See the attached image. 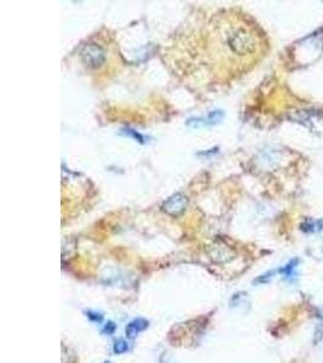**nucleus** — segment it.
I'll return each instance as SVG.
<instances>
[{
  "label": "nucleus",
  "instance_id": "obj_3",
  "mask_svg": "<svg viewBox=\"0 0 323 363\" xmlns=\"http://www.w3.org/2000/svg\"><path fill=\"white\" fill-rule=\"evenodd\" d=\"M188 206V198L185 195L177 194L169 196L167 200L163 202L162 211L165 213L169 214V216H178V214L183 213Z\"/></svg>",
  "mask_w": 323,
  "mask_h": 363
},
{
  "label": "nucleus",
  "instance_id": "obj_1",
  "mask_svg": "<svg viewBox=\"0 0 323 363\" xmlns=\"http://www.w3.org/2000/svg\"><path fill=\"white\" fill-rule=\"evenodd\" d=\"M229 45L237 55H251L257 50V39L247 28H237L230 34Z\"/></svg>",
  "mask_w": 323,
  "mask_h": 363
},
{
  "label": "nucleus",
  "instance_id": "obj_10",
  "mask_svg": "<svg viewBox=\"0 0 323 363\" xmlns=\"http://www.w3.org/2000/svg\"><path fill=\"white\" fill-rule=\"evenodd\" d=\"M86 314H87L86 316L89 317V319L91 320V321H94V322H100V321H102V319H103V315L100 314V312L91 311V310H90V311H87Z\"/></svg>",
  "mask_w": 323,
  "mask_h": 363
},
{
  "label": "nucleus",
  "instance_id": "obj_11",
  "mask_svg": "<svg viewBox=\"0 0 323 363\" xmlns=\"http://www.w3.org/2000/svg\"><path fill=\"white\" fill-rule=\"evenodd\" d=\"M275 272L276 271H269L267 274L265 275H261L260 277H258V279L256 280V283H264V282H267L272 277V275H275Z\"/></svg>",
  "mask_w": 323,
  "mask_h": 363
},
{
  "label": "nucleus",
  "instance_id": "obj_2",
  "mask_svg": "<svg viewBox=\"0 0 323 363\" xmlns=\"http://www.w3.org/2000/svg\"><path fill=\"white\" fill-rule=\"evenodd\" d=\"M81 57L84 62L91 68H98L104 63L105 54L102 47L97 45H86L81 50Z\"/></svg>",
  "mask_w": 323,
  "mask_h": 363
},
{
  "label": "nucleus",
  "instance_id": "obj_12",
  "mask_svg": "<svg viewBox=\"0 0 323 363\" xmlns=\"http://www.w3.org/2000/svg\"><path fill=\"white\" fill-rule=\"evenodd\" d=\"M114 330H115V325L113 322H108L104 327V332H107V334H113Z\"/></svg>",
  "mask_w": 323,
  "mask_h": 363
},
{
  "label": "nucleus",
  "instance_id": "obj_6",
  "mask_svg": "<svg viewBox=\"0 0 323 363\" xmlns=\"http://www.w3.org/2000/svg\"><path fill=\"white\" fill-rule=\"evenodd\" d=\"M223 118V113L221 110H216V112H212L207 118H195V119H190L188 120V125L193 126V127H197V126H203V125H213V124L218 123L221 119Z\"/></svg>",
  "mask_w": 323,
  "mask_h": 363
},
{
  "label": "nucleus",
  "instance_id": "obj_13",
  "mask_svg": "<svg viewBox=\"0 0 323 363\" xmlns=\"http://www.w3.org/2000/svg\"><path fill=\"white\" fill-rule=\"evenodd\" d=\"M316 316H317V317H320V319H322V320H323V309H319V310H317Z\"/></svg>",
  "mask_w": 323,
  "mask_h": 363
},
{
  "label": "nucleus",
  "instance_id": "obj_9",
  "mask_svg": "<svg viewBox=\"0 0 323 363\" xmlns=\"http://www.w3.org/2000/svg\"><path fill=\"white\" fill-rule=\"evenodd\" d=\"M123 133L126 134V136H129L132 137V138L137 139L138 140L139 143H144V138H143L142 134H139L138 132H136L134 130H131V129H124L123 130Z\"/></svg>",
  "mask_w": 323,
  "mask_h": 363
},
{
  "label": "nucleus",
  "instance_id": "obj_7",
  "mask_svg": "<svg viewBox=\"0 0 323 363\" xmlns=\"http://www.w3.org/2000/svg\"><path fill=\"white\" fill-rule=\"evenodd\" d=\"M299 261L298 259H293V261H291L290 263L287 264L286 266H283L282 269H280V272L285 276L286 280H293V277H294L295 275V269H296V265H298Z\"/></svg>",
  "mask_w": 323,
  "mask_h": 363
},
{
  "label": "nucleus",
  "instance_id": "obj_4",
  "mask_svg": "<svg viewBox=\"0 0 323 363\" xmlns=\"http://www.w3.org/2000/svg\"><path fill=\"white\" fill-rule=\"evenodd\" d=\"M212 261L217 263H227L235 258V251L223 242H216L208 250Z\"/></svg>",
  "mask_w": 323,
  "mask_h": 363
},
{
  "label": "nucleus",
  "instance_id": "obj_5",
  "mask_svg": "<svg viewBox=\"0 0 323 363\" xmlns=\"http://www.w3.org/2000/svg\"><path fill=\"white\" fill-rule=\"evenodd\" d=\"M148 326H149V322H148L145 319H141V317H138V319L132 320L131 322H129V325H127L125 328L126 336L129 339H134L137 335L139 334V333L143 332L145 328H148Z\"/></svg>",
  "mask_w": 323,
  "mask_h": 363
},
{
  "label": "nucleus",
  "instance_id": "obj_8",
  "mask_svg": "<svg viewBox=\"0 0 323 363\" xmlns=\"http://www.w3.org/2000/svg\"><path fill=\"white\" fill-rule=\"evenodd\" d=\"M129 343H127L125 339H123V338L115 340V343H114V346H113V351L115 355L125 354L126 351H129Z\"/></svg>",
  "mask_w": 323,
  "mask_h": 363
}]
</instances>
